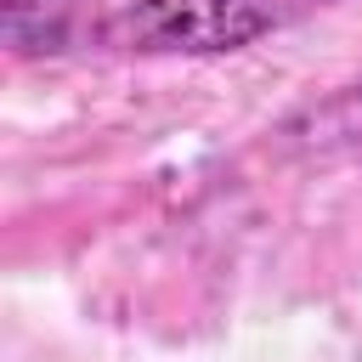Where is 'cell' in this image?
Instances as JSON below:
<instances>
[{
  "label": "cell",
  "mask_w": 362,
  "mask_h": 362,
  "mask_svg": "<svg viewBox=\"0 0 362 362\" xmlns=\"http://www.w3.org/2000/svg\"><path fill=\"white\" fill-rule=\"evenodd\" d=\"M277 28V0H136L107 23V40L147 57H221Z\"/></svg>",
  "instance_id": "cell-1"
},
{
  "label": "cell",
  "mask_w": 362,
  "mask_h": 362,
  "mask_svg": "<svg viewBox=\"0 0 362 362\" xmlns=\"http://www.w3.org/2000/svg\"><path fill=\"white\" fill-rule=\"evenodd\" d=\"M283 141L300 147V153H345V147H362V85H345L322 102H305L288 124H283Z\"/></svg>",
  "instance_id": "cell-2"
},
{
  "label": "cell",
  "mask_w": 362,
  "mask_h": 362,
  "mask_svg": "<svg viewBox=\"0 0 362 362\" xmlns=\"http://www.w3.org/2000/svg\"><path fill=\"white\" fill-rule=\"evenodd\" d=\"M68 17H74V0H0L6 45L23 51V57L62 51V40H68Z\"/></svg>",
  "instance_id": "cell-3"
}]
</instances>
